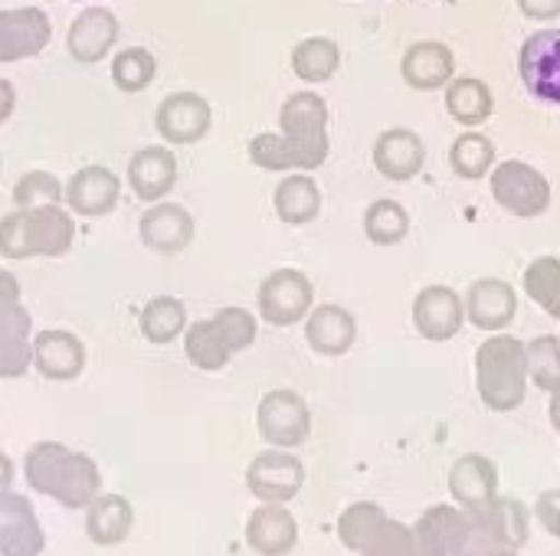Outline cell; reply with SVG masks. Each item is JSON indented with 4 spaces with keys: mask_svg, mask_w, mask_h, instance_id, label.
Wrapping results in <instances>:
<instances>
[{
    "mask_svg": "<svg viewBox=\"0 0 560 556\" xmlns=\"http://www.w3.org/2000/svg\"><path fill=\"white\" fill-rule=\"evenodd\" d=\"M328 151V105L312 88L285 98L279 134L262 131L249 141V161L262 170H318Z\"/></svg>",
    "mask_w": 560,
    "mask_h": 556,
    "instance_id": "obj_1",
    "label": "cell"
},
{
    "mask_svg": "<svg viewBox=\"0 0 560 556\" xmlns=\"http://www.w3.org/2000/svg\"><path fill=\"white\" fill-rule=\"evenodd\" d=\"M75 246V213L66 203L49 206H13L0 220V256L10 262L23 259H62Z\"/></svg>",
    "mask_w": 560,
    "mask_h": 556,
    "instance_id": "obj_2",
    "label": "cell"
},
{
    "mask_svg": "<svg viewBox=\"0 0 560 556\" xmlns=\"http://www.w3.org/2000/svg\"><path fill=\"white\" fill-rule=\"evenodd\" d=\"M528 344L512 334H492L476 351V390L492 413H512L528 397Z\"/></svg>",
    "mask_w": 560,
    "mask_h": 556,
    "instance_id": "obj_3",
    "label": "cell"
},
{
    "mask_svg": "<svg viewBox=\"0 0 560 556\" xmlns=\"http://www.w3.org/2000/svg\"><path fill=\"white\" fill-rule=\"evenodd\" d=\"M338 541L358 556H417L413 524L394 521L374 501H358L338 518Z\"/></svg>",
    "mask_w": 560,
    "mask_h": 556,
    "instance_id": "obj_4",
    "label": "cell"
},
{
    "mask_svg": "<svg viewBox=\"0 0 560 556\" xmlns=\"http://www.w3.org/2000/svg\"><path fill=\"white\" fill-rule=\"evenodd\" d=\"M469 551L472 556L499 554V551H522L532 537V511L515 498H495L492 505L469 511Z\"/></svg>",
    "mask_w": 560,
    "mask_h": 556,
    "instance_id": "obj_5",
    "label": "cell"
},
{
    "mask_svg": "<svg viewBox=\"0 0 560 556\" xmlns=\"http://www.w3.org/2000/svg\"><path fill=\"white\" fill-rule=\"evenodd\" d=\"M492 193L502 210L518 220H535L551 206V184L525 161H505L492 167Z\"/></svg>",
    "mask_w": 560,
    "mask_h": 556,
    "instance_id": "obj_6",
    "label": "cell"
},
{
    "mask_svg": "<svg viewBox=\"0 0 560 556\" xmlns=\"http://www.w3.org/2000/svg\"><path fill=\"white\" fill-rule=\"evenodd\" d=\"M259 318L272 328H292L308 318L315 288L305 272L299 269H276L259 285Z\"/></svg>",
    "mask_w": 560,
    "mask_h": 556,
    "instance_id": "obj_7",
    "label": "cell"
},
{
    "mask_svg": "<svg viewBox=\"0 0 560 556\" xmlns=\"http://www.w3.org/2000/svg\"><path fill=\"white\" fill-rule=\"evenodd\" d=\"M256 429L276 449H299L312 436V410L295 390H269L259 400Z\"/></svg>",
    "mask_w": 560,
    "mask_h": 556,
    "instance_id": "obj_8",
    "label": "cell"
},
{
    "mask_svg": "<svg viewBox=\"0 0 560 556\" xmlns=\"http://www.w3.org/2000/svg\"><path fill=\"white\" fill-rule=\"evenodd\" d=\"M305 485V465L289 449H266L246 469V488L262 505H289Z\"/></svg>",
    "mask_w": 560,
    "mask_h": 556,
    "instance_id": "obj_9",
    "label": "cell"
},
{
    "mask_svg": "<svg viewBox=\"0 0 560 556\" xmlns=\"http://www.w3.org/2000/svg\"><path fill=\"white\" fill-rule=\"evenodd\" d=\"M518 72L535 98L560 105V29H538L522 43Z\"/></svg>",
    "mask_w": 560,
    "mask_h": 556,
    "instance_id": "obj_10",
    "label": "cell"
},
{
    "mask_svg": "<svg viewBox=\"0 0 560 556\" xmlns=\"http://www.w3.org/2000/svg\"><path fill=\"white\" fill-rule=\"evenodd\" d=\"M213 125V108L200 92H171L154 111V128L167 144H197Z\"/></svg>",
    "mask_w": 560,
    "mask_h": 556,
    "instance_id": "obj_11",
    "label": "cell"
},
{
    "mask_svg": "<svg viewBox=\"0 0 560 556\" xmlns=\"http://www.w3.org/2000/svg\"><path fill=\"white\" fill-rule=\"evenodd\" d=\"M52 39V20L43 7H7L0 10V62L36 59Z\"/></svg>",
    "mask_w": 560,
    "mask_h": 556,
    "instance_id": "obj_12",
    "label": "cell"
},
{
    "mask_svg": "<svg viewBox=\"0 0 560 556\" xmlns=\"http://www.w3.org/2000/svg\"><path fill=\"white\" fill-rule=\"evenodd\" d=\"M469 511L459 505H436L413 524L417 556H463L469 551Z\"/></svg>",
    "mask_w": 560,
    "mask_h": 556,
    "instance_id": "obj_13",
    "label": "cell"
},
{
    "mask_svg": "<svg viewBox=\"0 0 560 556\" xmlns=\"http://www.w3.org/2000/svg\"><path fill=\"white\" fill-rule=\"evenodd\" d=\"M121 200V177L112 167L102 164H85L79 167L69 180H66V193L62 203L69 206V213L75 216H108Z\"/></svg>",
    "mask_w": 560,
    "mask_h": 556,
    "instance_id": "obj_14",
    "label": "cell"
},
{
    "mask_svg": "<svg viewBox=\"0 0 560 556\" xmlns=\"http://www.w3.org/2000/svg\"><path fill=\"white\" fill-rule=\"evenodd\" d=\"M118 16L108 7H82L75 13V20L69 23L66 33V49L75 62L92 66L112 56L115 43H118Z\"/></svg>",
    "mask_w": 560,
    "mask_h": 556,
    "instance_id": "obj_15",
    "label": "cell"
},
{
    "mask_svg": "<svg viewBox=\"0 0 560 556\" xmlns=\"http://www.w3.org/2000/svg\"><path fill=\"white\" fill-rule=\"evenodd\" d=\"M194 216L187 213V206L171 203V200H158L151 203L141 220H138V236L151 252L161 256H177L194 242Z\"/></svg>",
    "mask_w": 560,
    "mask_h": 556,
    "instance_id": "obj_16",
    "label": "cell"
},
{
    "mask_svg": "<svg viewBox=\"0 0 560 556\" xmlns=\"http://www.w3.org/2000/svg\"><path fill=\"white\" fill-rule=\"evenodd\" d=\"M463 321H466V301L446 285H430L413 301V324L423 341L446 344L463 331Z\"/></svg>",
    "mask_w": 560,
    "mask_h": 556,
    "instance_id": "obj_17",
    "label": "cell"
},
{
    "mask_svg": "<svg viewBox=\"0 0 560 556\" xmlns=\"http://www.w3.org/2000/svg\"><path fill=\"white\" fill-rule=\"evenodd\" d=\"M46 551V534L36 521L30 498L20 492L0 495V556H39Z\"/></svg>",
    "mask_w": 560,
    "mask_h": 556,
    "instance_id": "obj_18",
    "label": "cell"
},
{
    "mask_svg": "<svg viewBox=\"0 0 560 556\" xmlns=\"http://www.w3.org/2000/svg\"><path fill=\"white\" fill-rule=\"evenodd\" d=\"M33 367L52 383H69L85 370V344L62 328L33 334Z\"/></svg>",
    "mask_w": 560,
    "mask_h": 556,
    "instance_id": "obj_19",
    "label": "cell"
},
{
    "mask_svg": "<svg viewBox=\"0 0 560 556\" xmlns=\"http://www.w3.org/2000/svg\"><path fill=\"white\" fill-rule=\"evenodd\" d=\"M177 184V157L164 144L138 147L128 161V190L141 203H158L164 200Z\"/></svg>",
    "mask_w": 560,
    "mask_h": 556,
    "instance_id": "obj_20",
    "label": "cell"
},
{
    "mask_svg": "<svg viewBox=\"0 0 560 556\" xmlns=\"http://www.w3.org/2000/svg\"><path fill=\"white\" fill-rule=\"evenodd\" d=\"M404 82L417 92L446 88L456 79V56L440 39H417L400 59Z\"/></svg>",
    "mask_w": 560,
    "mask_h": 556,
    "instance_id": "obj_21",
    "label": "cell"
},
{
    "mask_svg": "<svg viewBox=\"0 0 560 556\" xmlns=\"http://www.w3.org/2000/svg\"><path fill=\"white\" fill-rule=\"evenodd\" d=\"M518 315V295L502 279H479L466 292V321H472L479 331L499 334L505 331Z\"/></svg>",
    "mask_w": 560,
    "mask_h": 556,
    "instance_id": "obj_22",
    "label": "cell"
},
{
    "mask_svg": "<svg viewBox=\"0 0 560 556\" xmlns=\"http://www.w3.org/2000/svg\"><path fill=\"white\" fill-rule=\"evenodd\" d=\"M450 495L463 511H479L499 498V469L492 459L469 452L450 469Z\"/></svg>",
    "mask_w": 560,
    "mask_h": 556,
    "instance_id": "obj_23",
    "label": "cell"
},
{
    "mask_svg": "<svg viewBox=\"0 0 560 556\" xmlns=\"http://www.w3.org/2000/svg\"><path fill=\"white\" fill-rule=\"evenodd\" d=\"M246 544L259 556H289L299 544V521L285 505H259L246 521Z\"/></svg>",
    "mask_w": 560,
    "mask_h": 556,
    "instance_id": "obj_24",
    "label": "cell"
},
{
    "mask_svg": "<svg viewBox=\"0 0 560 556\" xmlns=\"http://www.w3.org/2000/svg\"><path fill=\"white\" fill-rule=\"evenodd\" d=\"M374 164L394 184L413 180L427 164L423 138L410 128H387L374 144Z\"/></svg>",
    "mask_w": 560,
    "mask_h": 556,
    "instance_id": "obj_25",
    "label": "cell"
},
{
    "mask_svg": "<svg viewBox=\"0 0 560 556\" xmlns=\"http://www.w3.org/2000/svg\"><path fill=\"white\" fill-rule=\"evenodd\" d=\"M305 341L322 357H341L358 341V318L341 305H318L305 318Z\"/></svg>",
    "mask_w": 560,
    "mask_h": 556,
    "instance_id": "obj_26",
    "label": "cell"
},
{
    "mask_svg": "<svg viewBox=\"0 0 560 556\" xmlns=\"http://www.w3.org/2000/svg\"><path fill=\"white\" fill-rule=\"evenodd\" d=\"M135 528V508L125 495H98L85 508V534L98 547H118Z\"/></svg>",
    "mask_w": 560,
    "mask_h": 556,
    "instance_id": "obj_27",
    "label": "cell"
},
{
    "mask_svg": "<svg viewBox=\"0 0 560 556\" xmlns=\"http://www.w3.org/2000/svg\"><path fill=\"white\" fill-rule=\"evenodd\" d=\"M98 495H102V472H98L95 459L85 456V452H69V459H66V465H62L49 498L59 501L69 511H82Z\"/></svg>",
    "mask_w": 560,
    "mask_h": 556,
    "instance_id": "obj_28",
    "label": "cell"
},
{
    "mask_svg": "<svg viewBox=\"0 0 560 556\" xmlns=\"http://www.w3.org/2000/svg\"><path fill=\"white\" fill-rule=\"evenodd\" d=\"M33 367V318L20 305L0 315V380H16Z\"/></svg>",
    "mask_w": 560,
    "mask_h": 556,
    "instance_id": "obj_29",
    "label": "cell"
},
{
    "mask_svg": "<svg viewBox=\"0 0 560 556\" xmlns=\"http://www.w3.org/2000/svg\"><path fill=\"white\" fill-rule=\"evenodd\" d=\"M272 206H276V216H279L282 223H289V226H305V223H312V220L322 213V190H318V184H315L308 174L295 170V174H289V177L276 187Z\"/></svg>",
    "mask_w": 560,
    "mask_h": 556,
    "instance_id": "obj_30",
    "label": "cell"
},
{
    "mask_svg": "<svg viewBox=\"0 0 560 556\" xmlns=\"http://www.w3.org/2000/svg\"><path fill=\"white\" fill-rule=\"evenodd\" d=\"M138 328H141V338L148 344L167 347L177 338H184V331H187V308L174 295H154V298L144 301V308L138 315Z\"/></svg>",
    "mask_w": 560,
    "mask_h": 556,
    "instance_id": "obj_31",
    "label": "cell"
},
{
    "mask_svg": "<svg viewBox=\"0 0 560 556\" xmlns=\"http://www.w3.org/2000/svg\"><path fill=\"white\" fill-rule=\"evenodd\" d=\"M446 111L466 125V128H476V125H486L495 111V95L492 88L482 82V79H472V75H456L450 85H446Z\"/></svg>",
    "mask_w": 560,
    "mask_h": 556,
    "instance_id": "obj_32",
    "label": "cell"
},
{
    "mask_svg": "<svg viewBox=\"0 0 560 556\" xmlns=\"http://www.w3.org/2000/svg\"><path fill=\"white\" fill-rule=\"evenodd\" d=\"M184 354L203 374H220L230 364V357H233V351H230V344H226V338H223V331L217 328L213 318L187 324V331H184Z\"/></svg>",
    "mask_w": 560,
    "mask_h": 556,
    "instance_id": "obj_33",
    "label": "cell"
},
{
    "mask_svg": "<svg viewBox=\"0 0 560 556\" xmlns=\"http://www.w3.org/2000/svg\"><path fill=\"white\" fill-rule=\"evenodd\" d=\"M338 66H341V49L328 36H308L292 49V72L308 85L328 82L338 72Z\"/></svg>",
    "mask_w": 560,
    "mask_h": 556,
    "instance_id": "obj_34",
    "label": "cell"
},
{
    "mask_svg": "<svg viewBox=\"0 0 560 556\" xmlns=\"http://www.w3.org/2000/svg\"><path fill=\"white\" fill-rule=\"evenodd\" d=\"M112 82L118 92H144L154 79H158V59L151 49L144 46H125L112 56V69H108Z\"/></svg>",
    "mask_w": 560,
    "mask_h": 556,
    "instance_id": "obj_35",
    "label": "cell"
},
{
    "mask_svg": "<svg viewBox=\"0 0 560 556\" xmlns=\"http://www.w3.org/2000/svg\"><path fill=\"white\" fill-rule=\"evenodd\" d=\"M450 167L463 180H482L495 167V144L479 131H466L450 147Z\"/></svg>",
    "mask_w": 560,
    "mask_h": 556,
    "instance_id": "obj_36",
    "label": "cell"
},
{
    "mask_svg": "<svg viewBox=\"0 0 560 556\" xmlns=\"http://www.w3.org/2000/svg\"><path fill=\"white\" fill-rule=\"evenodd\" d=\"M72 449H66L62 442H36L26 459H23V478L30 485V492L36 495H52L56 488V478L66 465Z\"/></svg>",
    "mask_w": 560,
    "mask_h": 556,
    "instance_id": "obj_37",
    "label": "cell"
},
{
    "mask_svg": "<svg viewBox=\"0 0 560 556\" xmlns=\"http://www.w3.org/2000/svg\"><path fill=\"white\" fill-rule=\"evenodd\" d=\"M525 295L555 321H560V259L558 256H541L525 269Z\"/></svg>",
    "mask_w": 560,
    "mask_h": 556,
    "instance_id": "obj_38",
    "label": "cell"
},
{
    "mask_svg": "<svg viewBox=\"0 0 560 556\" xmlns=\"http://www.w3.org/2000/svg\"><path fill=\"white\" fill-rule=\"evenodd\" d=\"M364 233L374 246H397L410 233V213L397 200H374L364 213Z\"/></svg>",
    "mask_w": 560,
    "mask_h": 556,
    "instance_id": "obj_39",
    "label": "cell"
},
{
    "mask_svg": "<svg viewBox=\"0 0 560 556\" xmlns=\"http://www.w3.org/2000/svg\"><path fill=\"white\" fill-rule=\"evenodd\" d=\"M528 374L538 390L545 393L560 390V338L541 334L528 344Z\"/></svg>",
    "mask_w": 560,
    "mask_h": 556,
    "instance_id": "obj_40",
    "label": "cell"
},
{
    "mask_svg": "<svg viewBox=\"0 0 560 556\" xmlns=\"http://www.w3.org/2000/svg\"><path fill=\"white\" fill-rule=\"evenodd\" d=\"M66 184L49 170H26L13 184V206H49L62 203Z\"/></svg>",
    "mask_w": 560,
    "mask_h": 556,
    "instance_id": "obj_41",
    "label": "cell"
},
{
    "mask_svg": "<svg viewBox=\"0 0 560 556\" xmlns=\"http://www.w3.org/2000/svg\"><path fill=\"white\" fill-rule=\"evenodd\" d=\"M213 321H217V328L223 331V338H226V344H230L233 354H240V351H246V347L256 344L259 321H256L253 311L230 305V308H220V311L213 315Z\"/></svg>",
    "mask_w": 560,
    "mask_h": 556,
    "instance_id": "obj_42",
    "label": "cell"
},
{
    "mask_svg": "<svg viewBox=\"0 0 560 556\" xmlns=\"http://www.w3.org/2000/svg\"><path fill=\"white\" fill-rule=\"evenodd\" d=\"M535 518H538V524H541L555 541H560V488L538 495V501H535Z\"/></svg>",
    "mask_w": 560,
    "mask_h": 556,
    "instance_id": "obj_43",
    "label": "cell"
},
{
    "mask_svg": "<svg viewBox=\"0 0 560 556\" xmlns=\"http://www.w3.org/2000/svg\"><path fill=\"white\" fill-rule=\"evenodd\" d=\"M23 288H20V279L10 272V269H0V315H10L23 305Z\"/></svg>",
    "mask_w": 560,
    "mask_h": 556,
    "instance_id": "obj_44",
    "label": "cell"
},
{
    "mask_svg": "<svg viewBox=\"0 0 560 556\" xmlns=\"http://www.w3.org/2000/svg\"><path fill=\"white\" fill-rule=\"evenodd\" d=\"M522 7V13L528 20H538V23H551L560 16V0H515Z\"/></svg>",
    "mask_w": 560,
    "mask_h": 556,
    "instance_id": "obj_45",
    "label": "cell"
},
{
    "mask_svg": "<svg viewBox=\"0 0 560 556\" xmlns=\"http://www.w3.org/2000/svg\"><path fill=\"white\" fill-rule=\"evenodd\" d=\"M13 108H16V88L10 85V79H0V125L10 121Z\"/></svg>",
    "mask_w": 560,
    "mask_h": 556,
    "instance_id": "obj_46",
    "label": "cell"
},
{
    "mask_svg": "<svg viewBox=\"0 0 560 556\" xmlns=\"http://www.w3.org/2000/svg\"><path fill=\"white\" fill-rule=\"evenodd\" d=\"M13 478H16V469H13L10 456H7V452H0V495L13 488Z\"/></svg>",
    "mask_w": 560,
    "mask_h": 556,
    "instance_id": "obj_47",
    "label": "cell"
},
{
    "mask_svg": "<svg viewBox=\"0 0 560 556\" xmlns=\"http://www.w3.org/2000/svg\"><path fill=\"white\" fill-rule=\"evenodd\" d=\"M548 413H551V426L560 433V390L551 393V410H548Z\"/></svg>",
    "mask_w": 560,
    "mask_h": 556,
    "instance_id": "obj_48",
    "label": "cell"
},
{
    "mask_svg": "<svg viewBox=\"0 0 560 556\" xmlns=\"http://www.w3.org/2000/svg\"><path fill=\"white\" fill-rule=\"evenodd\" d=\"M486 556H522L518 551H499V554H486Z\"/></svg>",
    "mask_w": 560,
    "mask_h": 556,
    "instance_id": "obj_49",
    "label": "cell"
},
{
    "mask_svg": "<svg viewBox=\"0 0 560 556\" xmlns=\"http://www.w3.org/2000/svg\"><path fill=\"white\" fill-rule=\"evenodd\" d=\"M72 3H85V0H72Z\"/></svg>",
    "mask_w": 560,
    "mask_h": 556,
    "instance_id": "obj_50",
    "label": "cell"
},
{
    "mask_svg": "<svg viewBox=\"0 0 560 556\" xmlns=\"http://www.w3.org/2000/svg\"><path fill=\"white\" fill-rule=\"evenodd\" d=\"M463 556H472V554H463Z\"/></svg>",
    "mask_w": 560,
    "mask_h": 556,
    "instance_id": "obj_51",
    "label": "cell"
}]
</instances>
